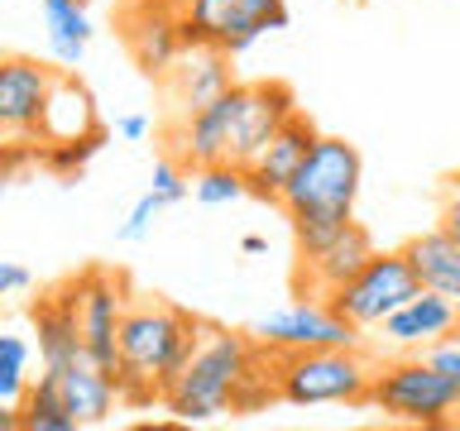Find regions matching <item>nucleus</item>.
<instances>
[{"mask_svg": "<svg viewBox=\"0 0 460 431\" xmlns=\"http://www.w3.org/2000/svg\"><path fill=\"white\" fill-rule=\"evenodd\" d=\"M201 330H207V321L182 312L178 302L135 293L120 321V359H115V383H120L125 408H149V402L168 398L187 359L197 355Z\"/></svg>", "mask_w": 460, "mask_h": 431, "instance_id": "obj_1", "label": "nucleus"}, {"mask_svg": "<svg viewBox=\"0 0 460 431\" xmlns=\"http://www.w3.org/2000/svg\"><path fill=\"white\" fill-rule=\"evenodd\" d=\"M254 350H259V336L207 326L197 355L187 359L178 383L168 388L164 408L178 417V422H211V417H221V412H235V393L244 383V369H250Z\"/></svg>", "mask_w": 460, "mask_h": 431, "instance_id": "obj_2", "label": "nucleus"}, {"mask_svg": "<svg viewBox=\"0 0 460 431\" xmlns=\"http://www.w3.org/2000/svg\"><path fill=\"white\" fill-rule=\"evenodd\" d=\"M369 408L408 427H460V383L431 365L427 355H402L374 369Z\"/></svg>", "mask_w": 460, "mask_h": 431, "instance_id": "obj_3", "label": "nucleus"}, {"mask_svg": "<svg viewBox=\"0 0 460 431\" xmlns=\"http://www.w3.org/2000/svg\"><path fill=\"white\" fill-rule=\"evenodd\" d=\"M374 359L359 345H326V350H293L279 359V402L322 408V402H369Z\"/></svg>", "mask_w": 460, "mask_h": 431, "instance_id": "obj_4", "label": "nucleus"}, {"mask_svg": "<svg viewBox=\"0 0 460 431\" xmlns=\"http://www.w3.org/2000/svg\"><path fill=\"white\" fill-rule=\"evenodd\" d=\"M359 178H365V163H359L355 144H345L336 135H322L312 144L307 163L297 168V178L288 182V192H283L279 207H283V216H293V211L355 216Z\"/></svg>", "mask_w": 460, "mask_h": 431, "instance_id": "obj_5", "label": "nucleus"}, {"mask_svg": "<svg viewBox=\"0 0 460 431\" xmlns=\"http://www.w3.org/2000/svg\"><path fill=\"white\" fill-rule=\"evenodd\" d=\"M417 293H422V283H417L408 254H402V250H379L350 283L341 287V293H331L326 302H331V307H336L350 326L379 330L388 316H394L408 297H417Z\"/></svg>", "mask_w": 460, "mask_h": 431, "instance_id": "obj_6", "label": "nucleus"}, {"mask_svg": "<svg viewBox=\"0 0 460 431\" xmlns=\"http://www.w3.org/2000/svg\"><path fill=\"white\" fill-rule=\"evenodd\" d=\"M67 293L77 302V326H82V340H86V355L96 365H106L115 374V359H120V321L129 312V278L120 268H82L77 278H67Z\"/></svg>", "mask_w": 460, "mask_h": 431, "instance_id": "obj_7", "label": "nucleus"}, {"mask_svg": "<svg viewBox=\"0 0 460 431\" xmlns=\"http://www.w3.org/2000/svg\"><path fill=\"white\" fill-rule=\"evenodd\" d=\"M254 336L273 345L279 355H293V350H326V345H359V326L345 321L326 297H297L293 307L264 316L254 326Z\"/></svg>", "mask_w": 460, "mask_h": 431, "instance_id": "obj_8", "label": "nucleus"}, {"mask_svg": "<svg viewBox=\"0 0 460 431\" xmlns=\"http://www.w3.org/2000/svg\"><path fill=\"white\" fill-rule=\"evenodd\" d=\"M120 34H125V48L135 57V67L144 72L149 82H164L172 63L182 57L187 39H182V14L158 5V0H129L120 10Z\"/></svg>", "mask_w": 460, "mask_h": 431, "instance_id": "obj_9", "label": "nucleus"}, {"mask_svg": "<svg viewBox=\"0 0 460 431\" xmlns=\"http://www.w3.org/2000/svg\"><path fill=\"white\" fill-rule=\"evenodd\" d=\"M58 72L63 67H49L39 57H5L0 63V129H5V139L39 144V125L43 110H49Z\"/></svg>", "mask_w": 460, "mask_h": 431, "instance_id": "obj_10", "label": "nucleus"}, {"mask_svg": "<svg viewBox=\"0 0 460 431\" xmlns=\"http://www.w3.org/2000/svg\"><path fill=\"white\" fill-rule=\"evenodd\" d=\"M158 86H164V101L172 106V115L207 110L211 101H221L235 86V77H230V53L216 48V43H187L182 57L172 63V72Z\"/></svg>", "mask_w": 460, "mask_h": 431, "instance_id": "obj_11", "label": "nucleus"}, {"mask_svg": "<svg viewBox=\"0 0 460 431\" xmlns=\"http://www.w3.org/2000/svg\"><path fill=\"white\" fill-rule=\"evenodd\" d=\"M374 254H379V250H374V235L359 221H350L336 240L326 244V250L297 259V268H293L297 297H331V293H341V287L350 283Z\"/></svg>", "mask_w": 460, "mask_h": 431, "instance_id": "obj_12", "label": "nucleus"}, {"mask_svg": "<svg viewBox=\"0 0 460 431\" xmlns=\"http://www.w3.org/2000/svg\"><path fill=\"white\" fill-rule=\"evenodd\" d=\"M322 139V129L312 125V115L307 110H297L293 120H288L279 135L269 139V149L254 158L250 168V197L259 201H269V207H279L283 192H288V182L297 178V168L307 163V154H312V144Z\"/></svg>", "mask_w": 460, "mask_h": 431, "instance_id": "obj_13", "label": "nucleus"}, {"mask_svg": "<svg viewBox=\"0 0 460 431\" xmlns=\"http://www.w3.org/2000/svg\"><path fill=\"white\" fill-rule=\"evenodd\" d=\"M384 330V340L394 345V350H431L437 340H451V336H460V307L451 297H441V293H417V297H408L402 307L388 316V321L379 326Z\"/></svg>", "mask_w": 460, "mask_h": 431, "instance_id": "obj_14", "label": "nucleus"}, {"mask_svg": "<svg viewBox=\"0 0 460 431\" xmlns=\"http://www.w3.org/2000/svg\"><path fill=\"white\" fill-rule=\"evenodd\" d=\"M58 383V398L67 402V412L77 417V427H101L120 408V383L106 365H96L92 355H77L63 369H49Z\"/></svg>", "mask_w": 460, "mask_h": 431, "instance_id": "obj_15", "label": "nucleus"}, {"mask_svg": "<svg viewBox=\"0 0 460 431\" xmlns=\"http://www.w3.org/2000/svg\"><path fill=\"white\" fill-rule=\"evenodd\" d=\"M29 316H34L43 369H63L77 355H86V340H82V326H77V302H72L67 283H58L53 293H43L34 307H29Z\"/></svg>", "mask_w": 460, "mask_h": 431, "instance_id": "obj_16", "label": "nucleus"}, {"mask_svg": "<svg viewBox=\"0 0 460 431\" xmlns=\"http://www.w3.org/2000/svg\"><path fill=\"white\" fill-rule=\"evenodd\" d=\"M402 254H408L417 283H422L427 293H441L460 307V235L456 230L431 225V230H422V235H412L402 244Z\"/></svg>", "mask_w": 460, "mask_h": 431, "instance_id": "obj_17", "label": "nucleus"}, {"mask_svg": "<svg viewBox=\"0 0 460 431\" xmlns=\"http://www.w3.org/2000/svg\"><path fill=\"white\" fill-rule=\"evenodd\" d=\"M14 408H20V431H77V417H72L67 402L58 398V383H53L49 369L29 383V393L14 402Z\"/></svg>", "mask_w": 460, "mask_h": 431, "instance_id": "obj_18", "label": "nucleus"}, {"mask_svg": "<svg viewBox=\"0 0 460 431\" xmlns=\"http://www.w3.org/2000/svg\"><path fill=\"white\" fill-rule=\"evenodd\" d=\"M240 14H244L240 0H192L182 10V39L187 43H216L221 48Z\"/></svg>", "mask_w": 460, "mask_h": 431, "instance_id": "obj_19", "label": "nucleus"}, {"mask_svg": "<svg viewBox=\"0 0 460 431\" xmlns=\"http://www.w3.org/2000/svg\"><path fill=\"white\" fill-rule=\"evenodd\" d=\"M192 197L201 207H230V201L250 197V172L240 163H211L192 172Z\"/></svg>", "mask_w": 460, "mask_h": 431, "instance_id": "obj_20", "label": "nucleus"}, {"mask_svg": "<svg viewBox=\"0 0 460 431\" xmlns=\"http://www.w3.org/2000/svg\"><path fill=\"white\" fill-rule=\"evenodd\" d=\"M101 144H106V129H96V135H86V139H67V144H43L39 168H49L53 178H63V182H77L82 168L96 158Z\"/></svg>", "mask_w": 460, "mask_h": 431, "instance_id": "obj_21", "label": "nucleus"}, {"mask_svg": "<svg viewBox=\"0 0 460 431\" xmlns=\"http://www.w3.org/2000/svg\"><path fill=\"white\" fill-rule=\"evenodd\" d=\"M355 216H326V211H293L288 216V225H293V244H297V259L302 254H316L326 250L331 240L341 235L345 225H350Z\"/></svg>", "mask_w": 460, "mask_h": 431, "instance_id": "obj_22", "label": "nucleus"}, {"mask_svg": "<svg viewBox=\"0 0 460 431\" xmlns=\"http://www.w3.org/2000/svg\"><path fill=\"white\" fill-rule=\"evenodd\" d=\"M43 24H49V43H53V39L86 43V39L96 34V29H92V14H86L82 0H43Z\"/></svg>", "mask_w": 460, "mask_h": 431, "instance_id": "obj_23", "label": "nucleus"}, {"mask_svg": "<svg viewBox=\"0 0 460 431\" xmlns=\"http://www.w3.org/2000/svg\"><path fill=\"white\" fill-rule=\"evenodd\" d=\"M24 369H29V345L20 336H0V402H20L29 393Z\"/></svg>", "mask_w": 460, "mask_h": 431, "instance_id": "obj_24", "label": "nucleus"}, {"mask_svg": "<svg viewBox=\"0 0 460 431\" xmlns=\"http://www.w3.org/2000/svg\"><path fill=\"white\" fill-rule=\"evenodd\" d=\"M168 207H172V201H168L164 192H154V187H149V192H144L135 207H129L125 225H120V240H144V235L154 230V221H158V216H164Z\"/></svg>", "mask_w": 460, "mask_h": 431, "instance_id": "obj_25", "label": "nucleus"}, {"mask_svg": "<svg viewBox=\"0 0 460 431\" xmlns=\"http://www.w3.org/2000/svg\"><path fill=\"white\" fill-rule=\"evenodd\" d=\"M149 187H154V192H164V197L172 201V207H178V201H182L187 192H192V172H187L172 154H164V158L154 163V182H149Z\"/></svg>", "mask_w": 460, "mask_h": 431, "instance_id": "obj_26", "label": "nucleus"}, {"mask_svg": "<svg viewBox=\"0 0 460 431\" xmlns=\"http://www.w3.org/2000/svg\"><path fill=\"white\" fill-rule=\"evenodd\" d=\"M422 355L446 374V379L460 383V340H456V336H451V340H437V345H431V350H422Z\"/></svg>", "mask_w": 460, "mask_h": 431, "instance_id": "obj_27", "label": "nucleus"}, {"mask_svg": "<svg viewBox=\"0 0 460 431\" xmlns=\"http://www.w3.org/2000/svg\"><path fill=\"white\" fill-rule=\"evenodd\" d=\"M29 283H34V278H29V268L10 264V259L0 264V297H24V293H29Z\"/></svg>", "mask_w": 460, "mask_h": 431, "instance_id": "obj_28", "label": "nucleus"}, {"mask_svg": "<svg viewBox=\"0 0 460 431\" xmlns=\"http://www.w3.org/2000/svg\"><path fill=\"white\" fill-rule=\"evenodd\" d=\"M441 225L460 235V172H456L451 182H446V197H441Z\"/></svg>", "mask_w": 460, "mask_h": 431, "instance_id": "obj_29", "label": "nucleus"}, {"mask_svg": "<svg viewBox=\"0 0 460 431\" xmlns=\"http://www.w3.org/2000/svg\"><path fill=\"white\" fill-rule=\"evenodd\" d=\"M115 129H120V139H149V120H144V115H125V120L120 125H115Z\"/></svg>", "mask_w": 460, "mask_h": 431, "instance_id": "obj_30", "label": "nucleus"}, {"mask_svg": "<svg viewBox=\"0 0 460 431\" xmlns=\"http://www.w3.org/2000/svg\"><path fill=\"white\" fill-rule=\"evenodd\" d=\"M240 250H244V254H264L269 244H264V235H244V240H240Z\"/></svg>", "mask_w": 460, "mask_h": 431, "instance_id": "obj_31", "label": "nucleus"}, {"mask_svg": "<svg viewBox=\"0 0 460 431\" xmlns=\"http://www.w3.org/2000/svg\"><path fill=\"white\" fill-rule=\"evenodd\" d=\"M158 5H168V10H178V14H182L187 5H192V0H158Z\"/></svg>", "mask_w": 460, "mask_h": 431, "instance_id": "obj_32", "label": "nucleus"}]
</instances>
